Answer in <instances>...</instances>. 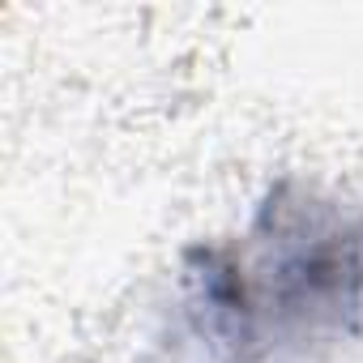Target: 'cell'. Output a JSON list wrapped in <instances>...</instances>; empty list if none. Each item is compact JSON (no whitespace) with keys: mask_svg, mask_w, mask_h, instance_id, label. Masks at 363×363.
I'll list each match as a JSON object with an SVG mask.
<instances>
[{"mask_svg":"<svg viewBox=\"0 0 363 363\" xmlns=\"http://www.w3.org/2000/svg\"><path fill=\"white\" fill-rule=\"evenodd\" d=\"M175 342L193 363H316L363 342V206L282 179L235 244L189 252Z\"/></svg>","mask_w":363,"mask_h":363,"instance_id":"cell-1","label":"cell"}]
</instances>
